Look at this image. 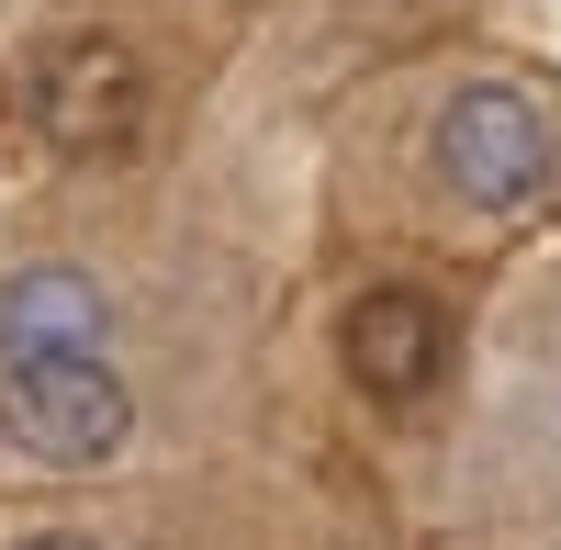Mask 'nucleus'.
<instances>
[{
  "instance_id": "f257e3e1",
  "label": "nucleus",
  "mask_w": 561,
  "mask_h": 550,
  "mask_svg": "<svg viewBox=\"0 0 561 550\" xmlns=\"http://www.w3.org/2000/svg\"><path fill=\"white\" fill-rule=\"evenodd\" d=\"M135 427V393L113 382L102 348H57V359H0V438L34 461H113Z\"/></svg>"
},
{
  "instance_id": "f03ea898",
  "label": "nucleus",
  "mask_w": 561,
  "mask_h": 550,
  "mask_svg": "<svg viewBox=\"0 0 561 550\" xmlns=\"http://www.w3.org/2000/svg\"><path fill=\"white\" fill-rule=\"evenodd\" d=\"M34 135L57 158H124L135 135H147V68H135V45L113 34H68L34 57Z\"/></svg>"
},
{
  "instance_id": "7ed1b4c3",
  "label": "nucleus",
  "mask_w": 561,
  "mask_h": 550,
  "mask_svg": "<svg viewBox=\"0 0 561 550\" xmlns=\"http://www.w3.org/2000/svg\"><path fill=\"white\" fill-rule=\"evenodd\" d=\"M438 180H449L472 214L539 203V180H550V113L528 102V90H505V79L460 90V102L438 113Z\"/></svg>"
},
{
  "instance_id": "20e7f679",
  "label": "nucleus",
  "mask_w": 561,
  "mask_h": 550,
  "mask_svg": "<svg viewBox=\"0 0 561 550\" xmlns=\"http://www.w3.org/2000/svg\"><path fill=\"white\" fill-rule=\"evenodd\" d=\"M348 382L370 393V404H415L438 382V303L427 293H359V314H348Z\"/></svg>"
},
{
  "instance_id": "39448f33",
  "label": "nucleus",
  "mask_w": 561,
  "mask_h": 550,
  "mask_svg": "<svg viewBox=\"0 0 561 550\" xmlns=\"http://www.w3.org/2000/svg\"><path fill=\"white\" fill-rule=\"evenodd\" d=\"M113 337V293L90 270H23L0 282V359H57V348H102Z\"/></svg>"
},
{
  "instance_id": "423d86ee",
  "label": "nucleus",
  "mask_w": 561,
  "mask_h": 550,
  "mask_svg": "<svg viewBox=\"0 0 561 550\" xmlns=\"http://www.w3.org/2000/svg\"><path fill=\"white\" fill-rule=\"evenodd\" d=\"M12 550H102V539H79V528H34V539H12Z\"/></svg>"
}]
</instances>
